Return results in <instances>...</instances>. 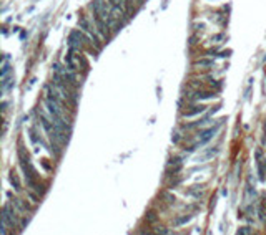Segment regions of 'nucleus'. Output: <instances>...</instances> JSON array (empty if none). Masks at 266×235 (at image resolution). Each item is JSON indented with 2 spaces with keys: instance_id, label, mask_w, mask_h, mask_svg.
<instances>
[{
  "instance_id": "1",
  "label": "nucleus",
  "mask_w": 266,
  "mask_h": 235,
  "mask_svg": "<svg viewBox=\"0 0 266 235\" xmlns=\"http://www.w3.org/2000/svg\"><path fill=\"white\" fill-rule=\"evenodd\" d=\"M14 204V202H12ZM12 204H5L2 209V219L7 222V225L14 230V227H17V210L14 209Z\"/></svg>"
},
{
  "instance_id": "2",
  "label": "nucleus",
  "mask_w": 266,
  "mask_h": 235,
  "mask_svg": "<svg viewBox=\"0 0 266 235\" xmlns=\"http://www.w3.org/2000/svg\"><path fill=\"white\" fill-rule=\"evenodd\" d=\"M82 42H83V35L80 33L78 30H73L70 33V37H68V46H70V50H80V46H82Z\"/></svg>"
},
{
  "instance_id": "3",
  "label": "nucleus",
  "mask_w": 266,
  "mask_h": 235,
  "mask_svg": "<svg viewBox=\"0 0 266 235\" xmlns=\"http://www.w3.org/2000/svg\"><path fill=\"white\" fill-rule=\"evenodd\" d=\"M254 156H256V164H258V174H259V180H264L266 175H264V164L266 161L263 159V152L261 149H256V152H254Z\"/></svg>"
},
{
  "instance_id": "4",
  "label": "nucleus",
  "mask_w": 266,
  "mask_h": 235,
  "mask_svg": "<svg viewBox=\"0 0 266 235\" xmlns=\"http://www.w3.org/2000/svg\"><path fill=\"white\" fill-rule=\"evenodd\" d=\"M206 111V106H203V104H196V106H191L190 109H186L183 113L185 118H191V116H196V114H201Z\"/></svg>"
},
{
  "instance_id": "5",
  "label": "nucleus",
  "mask_w": 266,
  "mask_h": 235,
  "mask_svg": "<svg viewBox=\"0 0 266 235\" xmlns=\"http://www.w3.org/2000/svg\"><path fill=\"white\" fill-rule=\"evenodd\" d=\"M216 131H218V126L210 128V129H206V131H203V133L200 134V144H205L206 141H210V139L216 134Z\"/></svg>"
},
{
  "instance_id": "6",
  "label": "nucleus",
  "mask_w": 266,
  "mask_h": 235,
  "mask_svg": "<svg viewBox=\"0 0 266 235\" xmlns=\"http://www.w3.org/2000/svg\"><path fill=\"white\" fill-rule=\"evenodd\" d=\"M190 196H193L195 199H201L203 197V185H193L191 189L188 191Z\"/></svg>"
},
{
  "instance_id": "7",
  "label": "nucleus",
  "mask_w": 266,
  "mask_h": 235,
  "mask_svg": "<svg viewBox=\"0 0 266 235\" xmlns=\"http://www.w3.org/2000/svg\"><path fill=\"white\" fill-rule=\"evenodd\" d=\"M8 179H10V182H12V185H14V189L17 191V192H19L20 189H22V187H20V182H19V177H17V174L12 171V172H10V175H8Z\"/></svg>"
},
{
  "instance_id": "8",
  "label": "nucleus",
  "mask_w": 266,
  "mask_h": 235,
  "mask_svg": "<svg viewBox=\"0 0 266 235\" xmlns=\"http://www.w3.org/2000/svg\"><path fill=\"white\" fill-rule=\"evenodd\" d=\"M145 219H147V222H148V224H155V222L158 220V214H157V212H153V210H152V212H148V214L145 215Z\"/></svg>"
},
{
  "instance_id": "9",
  "label": "nucleus",
  "mask_w": 266,
  "mask_h": 235,
  "mask_svg": "<svg viewBox=\"0 0 266 235\" xmlns=\"http://www.w3.org/2000/svg\"><path fill=\"white\" fill-rule=\"evenodd\" d=\"M213 60H198V61H195V66H213Z\"/></svg>"
},
{
  "instance_id": "10",
  "label": "nucleus",
  "mask_w": 266,
  "mask_h": 235,
  "mask_svg": "<svg viewBox=\"0 0 266 235\" xmlns=\"http://www.w3.org/2000/svg\"><path fill=\"white\" fill-rule=\"evenodd\" d=\"M193 219V215H183V217H180V219H176L175 220V225H181V224H186V222H190Z\"/></svg>"
},
{
  "instance_id": "11",
  "label": "nucleus",
  "mask_w": 266,
  "mask_h": 235,
  "mask_svg": "<svg viewBox=\"0 0 266 235\" xmlns=\"http://www.w3.org/2000/svg\"><path fill=\"white\" fill-rule=\"evenodd\" d=\"M161 199H165V202H168V204H175V196H171L168 192L161 194Z\"/></svg>"
},
{
  "instance_id": "12",
  "label": "nucleus",
  "mask_w": 266,
  "mask_h": 235,
  "mask_svg": "<svg viewBox=\"0 0 266 235\" xmlns=\"http://www.w3.org/2000/svg\"><path fill=\"white\" fill-rule=\"evenodd\" d=\"M238 233H241V235H250V233H253V228H251V227H240V228H238Z\"/></svg>"
},
{
  "instance_id": "13",
  "label": "nucleus",
  "mask_w": 266,
  "mask_h": 235,
  "mask_svg": "<svg viewBox=\"0 0 266 235\" xmlns=\"http://www.w3.org/2000/svg\"><path fill=\"white\" fill-rule=\"evenodd\" d=\"M27 196L32 199V202H33V204H38V202H40V194H38V196H35L33 192H27Z\"/></svg>"
},
{
  "instance_id": "14",
  "label": "nucleus",
  "mask_w": 266,
  "mask_h": 235,
  "mask_svg": "<svg viewBox=\"0 0 266 235\" xmlns=\"http://www.w3.org/2000/svg\"><path fill=\"white\" fill-rule=\"evenodd\" d=\"M223 38H224V35H223V33H218V35H215V37H211V42L218 43L219 40H223Z\"/></svg>"
},
{
  "instance_id": "15",
  "label": "nucleus",
  "mask_w": 266,
  "mask_h": 235,
  "mask_svg": "<svg viewBox=\"0 0 266 235\" xmlns=\"http://www.w3.org/2000/svg\"><path fill=\"white\" fill-rule=\"evenodd\" d=\"M8 71H10V66H8V65H5L3 70H2V78H5V76L8 75Z\"/></svg>"
},
{
  "instance_id": "16",
  "label": "nucleus",
  "mask_w": 266,
  "mask_h": 235,
  "mask_svg": "<svg viewBox=\"0 0 266 235\" xmlns=\"http://www.w3.org/2000/svg\"><path fill=\"white\" fill-rule=\"evenodd\" d=\"M168 164L171 166V164H180V157H171V159L168 161Z\"/></svg>"
},
{
  "instance_id": "17",
  "label": "nucleus",
  "mask_w": 266,
  "mask_h": 235,
  "mask_svg": "<svg viewBox=\"0 0 266 235\" xmlns=\"http://www.w3.org/2000/svg\"><path fill=\"white\" fill-rule=\"evenodd\" d=\"M178 141H180V134H178V133H176V134H175V136H173V143H175V144H176V143H178Z\"/></svg>"
},
{
  "instance_id": "18",
  "label": "nucleus",
  "mask_w": 266,
  "mask_h": 235,
  "mask_svg": "<svg viewBox=\"0 0 266 235\" xmlns=\"http://www.w3.org/2000/svg\"><path fill=\"white\" fill-rule=\"evenodd\" d=\"M196 43V35H193L191 38H190V45H195Z\"/></svg>"
},
{
  "instance_id": "19",
  "label": "nucleus",
  "mask_w": 266,
  "mask_h": 235,
  "mask_svg": "<svg viewBox=\"0 0 266 235\" xmlns=\"http://www.w3.org/2000/svg\"><path fill=\"white\" fill-rule=\"evenodd\" d=\"M27 224H28V219H24V220H22V228H24Z\"/></svg>"
},
{
  "instance_id": "20",
  "label": "nucleus",
  "mask_w": 266,
  "mask_h": 235,
  "mask_svg": "<svg viewBox=\"0 0 266 235\" xmlns=\"http://www.w3.org/2000/svg\"><path fill=\"white\" fill-rule=\"evenodd\" d=\"M107 2H108V3H112V5H118L117 0H107Z\"/></svg>"
}]
</instances>
